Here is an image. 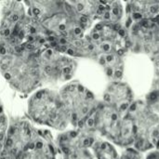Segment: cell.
I'll use <instances>...</instances> for the list:
<instances>
[{"label":"cell","instance_id":"6da1fadb","mask_svg":"<svg viewBox=\"0 0 159 159\" xmlns=\"http://www.w3.org/2000/svg\"><path fill=\"white\" fill-rule=\"evenodd\" d=\"M122 71L121 70H119V69H117V70H116L115 71V73H114V75H115V76L116 77V78H121L122 77Z\"/></svg>","mask_w":159,"mask_h":159},{"label":"cell","instance_id":"7a4b0ae2","mask_svg":"<svg viewBox=\"0 0 159 159\" xmlns=\"http://www.w3.org/2000/svg\"><path fill=\"white\" fill-rule=\"evenodd\" d=\"M142 14L141 13H137V12H135L134 14H133V18L135 19V20H141L142 19Z\"/></svg>","mask_w":159,"mask_h":159}]
</instances>
